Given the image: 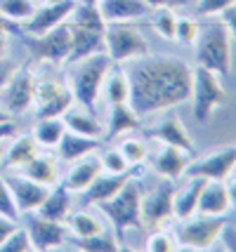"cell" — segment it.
Instances as JSON below:
<instances>
[{"label":"cell","instance_id":"277c9868","mask_svg":"<svg viewBox=\"0 0 236 252\" xmlns=\"http://www.w3.org/2000/svg\"><path fill=\"white\" fill-rule=\"evenodd\" d=\"M139 205H142V189H139V184H137L133 177L125 182V187L113 198L100 203V210L113 224L118 241L125 236L128 229L142 226V224H139Z\"/></svg>","mask_w":236,"mask_h":252},{"label":"cell","instance_id":"9a60e30c","mask_svg":"<svg viewBox=\"0 0 236 252\" xmlns=\"http://www.w3.org/2000/svg\"><path fill=\"white\" fill-rule=\"evenodd\" d=\"M68 24V22H67ZM71 26V55L68 62H80L85 57L104 52V29H90V26H78V24H68Z\"/></svg>","mask_w":236,"mask_h":252},{"label":"cell","instance_id":"11a10c76","mask_svg":"<svg viewBox=\"0 0 236 252\" xmlns=\"http://www.w3.org/2000/svg\"><path fill=\"white\" fill-rule=\"evenodd\" d=\"M43 2H57V0H43Z\"/></svg>","mask_w":236,"mask_h":252},{"label":"cell","instance_id":"ee69618b","mask_svg":"<svg viewBox=\"0 0 236 252\" xmlns=\"http://www.w3.org/2000/svg\"><path fill=\"white\" fill-rule=\"evenodd\" d=\"M17 68H19V66L14 64V62L5 59V57H0V90H2L12 80V76L17 73Z\"/></svg>","mask_w":236,"mask_h":252},{"label":"cell","instance_id":"e0dca14e","mask_svg":"<svg viewBox=\"0 0 236 252\" xmlns=\"http://www.w3.org/2000/svg\"><path fill=\"white\" fill-rule=\"evenodd\" d=\"M151 137L158 139L161 144H166V146H177L187 154H194V139H191L189 130L184 127V123L180 121V116H175V113H168L151 130Z\"/></svg>","mask_w":236,"mask_h":252},{"label":"cell","instance_id":"d6a6232c","mask_svg":"<svg viewBox=\"0 0 236 252\" xmlns=\"http://www.w3.org/2000/svg\"><path fill=\"white\" fill-rule=\"evenodd\" d=\"M0 12L10 22H26L35 12L34 0H0Z\"/></svg>","mask_w":236,"mask_h":252},{"label":"cell","instance_id":"6da1fadb","mask_svg":"<svg viewBox=\"0 0 236 252\" xmlns=\"http://www.w3.org/2000/svg\"><path fill=\"white\" fill-rule=\"evenodd\" d=\"M128 76V104L137 116H149L166 109H175L191 97L194 68L180 57L142 55L130 59Z\"/></svg>","mask_w":236,"mask_h":252},{"label":"cell","instance_id":"9c48e42d","mask_svg":"<svg viewBox=\"0 0 236 252\" xmlns=\"http://www.w3.org/2000/svg\"><path fill=\"white\" fill-rule=\"evenodd\" d=\"M26 45L31 47V52L45 62H52V64H62V62H68V55H71V26L67 22L57 24L55 29L40 33V35H31Z\"/></svg>","mask_w":236,"mask_h":252},{"label":"cell","instance_id":"7a4b0ae2","mask_svg":"<svg viewBox=\"0 0 236 252\" xmlns=\"http://www.w3.org/2000/svg\"><path fill=\"white\" fill-rule=\"evenodd\" d=\"M196 62L217 76L232 73V40L225 24H205L196 38Z\"/></svg>","mask_w":236,"mask_h":252},{"label":"cell","instance_id":"f546056e","mask_svg":"<svg viewBox=\"0 0 236 252\" xmlns=\"http://www.w3.org/2000/svg\"><path fill=\"white\" fill-rule=\"evenodd\" d=\"M64 221L76 238H90V236H97L104 231V224L90 212H68Z\"/></svg>","mask_w":236,"mask_h":252},{"label":"cell","instance_id":"cb8c5ba5","mask_svg":"<svg viewBox=\"0 0 236 252\" xmlns=\"http://www.w3.org/2000/svg\"><path fill=\"white\" fill-rule=\"evenodd\" d=\"M68 212H71V193H68V189L64 184L57 189L50 187L47 196L38 205V215L52 221H64L68 217Z\"/></svg>","mask_w":236,"mask_h":252},{"label":"cell","instance_id":"484cf974","mask_svg":"<svg viewBox=\"0 0 236 252\" xmlns=\"http://www.w3.org/2000/svg\"><path fill=\"white\" fill-rule=\"evenodd\" d=\"M35 154H38V142L34 139V134H24L19 139H14V144L5 151V156H2V170H19Z\"/></svg>","mask_w":236,"mask_h":252},{"label":"cell","instance_id":"1f68e13d","mask_svg":"<svg viewBox=\"0 0 236 252\" xmlns=\"http://www.w3.org/2000/svg\"><path fill=\"white\" fill-rule=\"evenodd\" d=\"M73 106V94L71 90H62L59 94L38 104V118H62L68 109Z\"/></svg>","mask_w":236,"mask_h":252},{"label":"cell","instance_id":"5b68a950","mask_svg":"<svg viewBox=\"0 0 236 252\" xmlns=\"http://www.w3.org/2000/svg\"><path fill=\"white\" fill-rule=\"evenodd\" d=\"M104 52L109 55L111 64H123L146 55L149 45L137 26L128 22H111L104 29Z\"/></svg>","mask_w":236,"mask_h":252},{"label":"cell","instance_id":"b9f144b4","mask_svg":"<svg viewBox=\"0 0 236 252\" xmlns=\"http://www.w3.org/2000/svg\"><path fill=\"white\" fill-rule=\"evenodd\" d=\"M236 0H199V14H205V17H215V14H222V12L234 5Z\"/></svg>","mask_w":236,"mask_h":252},{"label":"cell","instance_id":"f907efd6","mask_svg":"<svg viewBox=\"0 0 236 252\" xmlns=\"http://www.w3.org/2000/svg\"><path fill=\"white\" fill-rule=\"evenodd\" d=\"M7 35L10 33L0 29V57H5V52H7Z\"/></svg>","mask_w":236,"mask_h":252},{"label":"cell","instance_id":"8d00e7d4","mask_svg":"<svg viewBox=\"0 0 236 252\" xmlns=\"http://www.w3.org/2000/svg\"><path fill=\"white\" fill-rule=\"evenodd\" d=\"M118 149H121V154L125 156V160L130 163V167H133V165L144 163V160H146V156H149V149H146V144L142 142V139H137V137L123 139Z\"/></svg>","mask_w":236,"mask_h":252},{"label":"cell","instance_id":"52a82bcc","mask_svg":"<svg viewBox=\"0 0 236 252\" xmlns=\"http://www.w3.org/2000/svg\"><path fill=\"white\" fill-rule=\"evenodd\" d=\"M180 229L175 233L177 245L182 248H191V250H208L210 245L217 243L220 238V231L225 226V217H208V215H199L189 220H182Z\"/></svg>","mask_w":236,"mask_h":252},{"label":"cell","instance_id":"d6986e66","mask_svg":"<svg viewBox=\"0 0 236 252\" xmlns=\"http://www.w3.org/2000/svg\"><path fill=\"white\" fill-rule=\"evenodd\" d=\"M101 172L104 170H101L100 156L88 154V156H83V158H78V160H73V167L68 170L67 179H64V187L68 191H85Z\"/></svg>","mask_w":236,"mask_h":252},{"label":"cell","instance_id":"836d02e7","mask_svg":"<svg viewBox=\"0 0 236 252\" xmlns=\"http://www.w3.org/2000/svg\"><path fill=\"white\" fill-rule=\"evenodd\" d=\"M76 248L83 252H116L118 250V241L101 231V233L90 236V238H76Z\"/></svg>","mask_w":236,"mask_h":252},{"label":"cell","instance_id":"f5cc1de1","mask_svg":"<svg viewBox=\"0 0 236 252\" xmlns=\"http://www.w3.org/2000/svg\"><path fill=\"white\" fill-rule=\"evenodd\" d=\"M10 118H12V116L7 113V111H5V109H0V121H10Z\"/></svg>","mask_w":236,"mask_h":252},{"label":"cell","instance_id":"30bf717a","mask_svg":"<svg viewBox=\"0 0 236 252\" xmlns=\"http://www.w3.org/2000/svg\"><path fill=\"white\" fill-rule=\"evenodd\" d=\"M236 170V146H222L213 154L199 158L196 163H189L184 175L189 177H203V179H220L225 182Z\"/></svg>","mask_w":236,"mask_h":252},{"label":"cell","instance_id":"ab89813d","mask_svg":"<svg viewBox=\"0 0 236 252\" xmlns=\"http://www.w3.org/2000/svg\"><path fill=\"white\" fill-rule=\"evenodd\" d=\"M146 250L151 252H170L177 250V238L168 233V231H154L146 241Z\"/></svg>","mask_w":236,"mask_h":252},{"label":"cell","instance_id":"2e32d148","mask_svg":"<svg viewBox=\"0 0 236 252\" xmlns=\"http://www.w3.org/2000/svg\"><path fill=\"white\" fill-rule=\"evenodd\" d=\"M97 7H100L101 19L106 24L144 19V17H149V12H151L146 0H100Z\"/></svg>","mask_w":236,"mask_h":252},{"label":"cell","instance_id":"e575fe53","mask_svg":"<svg viewBox=\"0 0 236 252\" xmlns=\"http://www.w3.org/2000/svg\"><path fill=\"white\" fill-rule=\"evenodd\" d=\"M31 250H34L31 236H29L26 229H19V226L0 243V252H31Z\"/></svg>","mask_w":236,"mask_h":252},{"label":"cell","instance_id":"f1b7e54d","mask_svg":"<svg viewBox=\"0 0 236 252\" xmlns=\"http://www.w3.org/2000/svg\"><path fill=\"white\" fill-rule=\"evenodd\" d=\"M101 92H104V99H106L109 106H113V104H128L130 88H128V76H125L123 68L111 64L109 73H106L104 83H101Z\"/></svg>","mask_w":236,"mask_h":252},{"label":"cell","instance_id":"83f0119b","mask_svg":"<svg viewBox=\"0 0 236 252\" xmlns=\"http://www.w3.org/2000/svg\"><path fill=\"white\" fill-rule=\"evenodd\" d=\"M19 170H22L24 177L34 179V182H38V184H45V187H55L57 177H59L55 158H50V156H40V154H35L34 158H31L26 165H22Z\"/></svg>","mask_w":236,"mask_h":252},{"label":"cell","instance_id":"8fae6325","mask_svg":"<svg viewBox=\"0 0 236 252\" xmlns=\"http://www.w3.org/2000/svg\"><path fill=\"white\" fill-rule=\"evenodd\" d=\"M2 101L10 116L31 109V104L35 101V78L29 68H17L12 80L2 88Z\"/></svg>","mask_w":236,"mask_h":252},{"label":"cell","instance_id":"7dc6e473","mask_svg":"<svg viewBox=\"0 0 236 252\" xmlns=\"http://www.w3.org/2000/svg\"><path fill=\"white\" fill-rule=\"evenodd\" d=\"M17 134V125L10 121H0V142H5V139H10V137H14Z\"/></svg>","mask_w":236,"mask_h":252},{"label":"cell","instance_id":"3957f363","mask_svg":"<svg viewBox=\"0 0 236 252\" xmlns=\"http://www.w3.org/2000/svg\"><path fill=\"white\" fill-rule=\"evenodd\" d=\"M111 68V59L106 52H97L78 62V68L71 76V94L83 109L95 111L97 97L101 92V83Z\"/></svg>","mask_w":236,"mask_h":252},{"label":"cell","instance_id":"681fc988","mask_svg":"<svg viewBox=\"0 0 236 252\" xmlns=\"http://www.w3.org/2000/svg\"><path fill=\"white\" fill-rule=\"evenodd\" d=\"M225 184H227V196H229V205H232V210H236V177H227Z\"/></svg>","mask_w":236,"mask_h":252},{"label":"cell","instance_id":"8992f818","mask_svg":"<svg viewBox=\"0 0 236 252\" xmlns=\"http://www.w3.org/2000/svg\"><path fill=\"white\" fill-rule=\"evenodd\" d=\"M220 78L222 76H217L210 68H203V66L194 68V76H191V109H194V118L199 123L208 121L225 101V88H222Z\"/></svg>","mask_w":236,"mask_h":252},{"label":"cell","instance_id":"c3c4849f","mask_svg":"<svg viewBox=\"0 0 236 252\" xmlns=\"http://www.w3.org/2000/svg\"><path fill=\"white\" fill-rule=\"evenodd\" d=\"M146 2H149L151 10H156V7H170L172 10V7H182L187 0H146Z\"/></svg>","mask_w":236,"mask_h":252},{"label":"cell","instance_id":"d4e9b609","mask_svg":"<svg viewBox=\"0 0 236 252\" xmlns=\"http://www.w3.org/2000/svg\"><path fill=\"white\" fill-rule=\"evenodd\" d=\"M62 118H64L67 130L76 132V134H85V137H95V139H101V137H104V125L95 118V111H88V109L76 111L71 106Z\"/></svg>","mask_w":236,"mask_h":252},{"label":"cell","instance_id":"4dcf8cb0","mask_svg":"<svg viewBox=\"0 0 236 252\" xmlns=\"http://www.w3.org/2000/svg\"><path fill=\"white\" fill-rule=\"evenodd\" d=\"M64 132H67L64 118H38L34 139L38 142V146H57Z\"/></svg>","mask_w":236,"mask_h":252},{"label":"cell","instance_id":"d590c367","mask_svg":"<svg viewBox=\"0 0 236 252\" xmlns=\"http://www.w3.org/2000/svg\"><path fill=\"white\" fill-rule=\"evenodd\" d=\"M154 29H156L158 35L163 38H175V26H177V17L170 7H156V14H154Z\"/></svg>","mask_w":236,"mask_h":252},{"label":"cell","instance_id":"ac0fdd59","mask_svg":"<svg viewBox=\"0 0 236 252\" xmlns=\"http://www.w3.org/2000/svg\"><path fill=\"white\" fill-rule=\"evenodd\" d=\"M232 210L229 196H227V184L220 179H205L199 198L196 215H208V217H225Z\"/></svg>","mask_w":236,"mask_h":252},{"label":"cell","instance_id":"ffe728a7","mask_svg":"<svg viewBox=\"0 0 236 252\" xmlns=\"http://www.w3.org/2000/svg\"><path fill=\"white\" fill-rule=\"evenodd\" d=\"M189 156L187 151H182L177 146H166L163 144V149L156 154L154 158V167H156V172L161 177H166V179H180L184 175V170H187V165H189Z\"/></svg>","mask_w":236,"mask_h":252},{"label":"cell","instance_id":"ba28073f","mask_svg":"<svg viewBox=\"0 0 236 252\" xmlns=\"http://www.w3.org/2000/svg\"><path fill=\"white\" fill-rule=\"evenodd\" d=\"M172 198H175V184L172 179H161L154 191H149L142 196V205H139V224H144L149 229H156L163 221H168L172 215Z\"/></svg>","mask_w":236,"mask_h":252},{"label":"cell","instance_id":"bcb514c9","mask_svg":"<svg viewBox=\"0 0 236 252\" xmlns=\"http://www.w3.org/2000/svg\"><path fill=\"white\" fill-rule=\"evenodd\" d=\"M14 229H17V220H10V217L0 215V243L5 241V238H7Z\"/></svg>","mask_w":236,"mask_h":252},{"label":"cell","instance_id":"7bdbcfd3","mask_svg":"<svg viewBox=\"0 0 236 252\" xmlns=\"http://www.w3.org/2000/svg\"><path fill=\"white\" fill-rule=\"evenodd\" d=\"M217 241L222 243V248L229 252H236V226H232V224H227L222 226V231H220V238Z\"/></svg>","mask_w":236,"mask_h":252},{"label":"cell","instance_id":"4316f807","mask_svg":"<svg viewBox=\"0 0 236 252\" xmlns=\"http://www.w3.org/2000/svg\"><path fill=\"white\" fill-rule=\"evenodd\" d=\"M139 127L137 116L130 104H113L109 106V127L104 130V137H118L123 132H133Z\"/></svg>","mask_w":236,"mask_h":252},{"label":"cell","instance_id":"4fadbf2b","mask_svg":"<svg viewBox=\"0 0 236 252\" xmlns=\"http://www.w3.org/2000/svg\"><path fill=\"white\" fill-rule=\"evenodd\" d=\"M76 0H57V2H45V7L34 12L31 19H26L24 26L31 35H40V33L55 29L57 24H64L71 17V12L76 10Z\"/></svg>","mask_w":236,"mask_h":252},{"label":"cell","instance_id":"74e56055","mask_svg":"<svg viewBox=\"0 0 236 252\" xmlns=\"http://www.w3.org/2000/svg\"><path fill=\"white\" fill-rule=\"evenodd\" d=\"M201 33V24L191 17H177V26H175V40L182 45H194Z\"/></svg>","mask_w":236,"mask_h":252},{"label":"cell","instance_id":"816d5d0a","mask_svg":"<svg viewBox=\"0 0 236 252\" xmlns=\"http://www.w3.org/2000/svg\"><path fill=\"white\" fill-rule=\"evenodd\" d=\"M0 29H2V31H14V24L10 22V19H7V17H5V14H2V12H0Z\"/></svg>","mask_w":236,"mask_h":252},{"label":"cell","instance_id":"7c38bea8","mask_svg":"<svg viewBox=\"0 0 236 252\" xmlns=\"http://www.w3.org/2000/svg\"><path fill=\"white\" fill-rule=\"evenodd\" d=\"M5 182H7L12 196H14V203H17L19 215L31 212V210H38V205L43 203V198H45L47 191H50V187L38 184V182H34V179L24 177L22 172H19V175L7 172V175H5Z\"/></svg>","mask_w":236,"mask_h":252},{"label":"cell","instance_id":"db71d44e","mask_svg":"<svg viewBox=\"0 0 236 252\" xmlns=\"http://www.w3.org/2000/svg\"><path fill=\"white\" fill-rule=\"evenodd\" d=\"M85 2H92V5H97V2H100V0H85Z\"/></svg>","mask_w":236,"mask_h":252},{"label":"cell","instance_id":"5bb4252c","mask_svg":"<svg viewBox=\"0 0 236 252\" xmlns=\"http://www.w3.org/2000/svg\"><path fill=\"white\" fill-rule=\"evenodd\" d=\"M26 231H29V236H31L34 250H50V248H57V245L64 243V236H67L64 221L45 220V217H40V215H31V217H29Z\"/></svg>","mask_w":236,"mask_h":252},{"label":"cell","instance_id":"f35d334b","mask_svg":"<svg viewBox=\"0 0 236 252\" xmlns=\"http://www.w3.org/2000/svg\"><path fill=\"white\" fill-rule=\"evenodd\" d=\"M101 160V170L104 172H111V175H121V172H128L130 170V163L125 160V156L121 154V149H109L100 156Z\"/></svg>","mask_w":236,"mask_h":252},{"label":"cell","instance_id":"603a6c76","mask_svg":"<svg viewBox=\"0 0 236 252\" xmlns=\"http://www.w3.org/2000/svg\"><path fill=\"white\" fill-rule=\"evenodd\" d=\"M57 146H59V158L67 160V163H73V160H78L83 156L95 154V151L100 149V139L85 137V134H76V132L67 130L62 134V139H59Z\"/></svg>","mask_w":236,"mask_h":252},{"label":"cell","instance_id":"f6af8a7d","mask_svg":"<svg viewBox=\"0 0 236 252\" xmlns=\"http://www.w3.org/2000/svg\"><path fill=\"white\" fill-rule=\"evenodd\" d=\"M222 24L227 26V31H232V35H236V2L222 12Z\"/></svg>","mask_w":236,"mask_h":252},{"label":"cell","instance_id":"7402d4cb","mask_svg":"<svg viewBox=\"0 0 236 252\" xmlns=\"http://www.w3.org/2000/svg\"><path fill=\"white\" fill-rule=\"evenodd\" d=\"M130 177H133L130 172H121V175H111V172H109V175H100L90 187L83 191V193H85V200L92 203V205H100L104 200H109V198H113L125 187V182H128Z\"/></svg>","mask_w":236,"mask_h":252},{"label":"cell","instance_id":"44dd1931","mask_svg":"<svg viewBox=\"0 0 236 252\" xmlns=\"http://www.w3.org/2000/svg\"><path fill=\"white\" fill-rule=\"evenodd\" d=\"M203 184H205L203 177H189L187 187L182 189V191H175V198H172V215H175L180 221L189 220L191 215H196Z\"/></svg>","mask_w":236,"mask_h":252},{"label":"cell","instance_id":"60d3db41","mask_svg":"<svg viewBox=\"0 0 236 252\" xmlns=\"http://www.w3.org/2000/svg\"><path fill=\"white\" fill-rule=\"evenodd\" d=\"M0 215H5L10 220H19V210H17L14 196H12L10 187L5 182V175H0Z\"/></svg>","mask_w":236,"mask_h":252}]
</instances>
